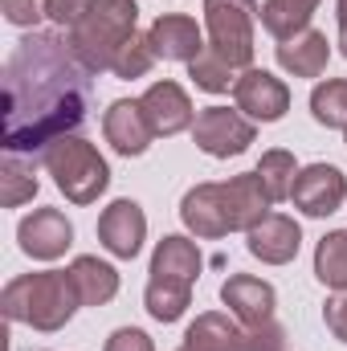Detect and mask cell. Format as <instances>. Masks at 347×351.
Returning <instances> with one entry per match:
<instances>
[{
    "mask_svg": "<svg viewBox=\"0 0 347 351\" xmlns=\"http://www.w3.org/2000/svg\"><path fill=\"white\" fill-rule=\"evenodd\" d=\"M344 143H347V131H344Z\"/></svg>",
    "mask_w": 347,
    "mask_h": 351,
    "instance_id": "d590c367",
    "label": "cell"
},
{
    "mask_svg": "<svg viewBox=\"0 0 347 351\" xmlns=\"http://www.w3.org/2000/svg\"><path fill=\"white\" fill-rule=\"evenodd\" d=\"M37 172H33V164H25L21 156H4V164H0V204L4 208H21L25 200H33L37 196Z\"/></svg>",
    "mask_w": 347,
    "mask_h": 351,
    "instance_id": "d4e9b609",
    "label": "cell"
},
{
    "mask_svg": "<svg viewBox=\"0 0 347 351\" xmlns=\"http://www.w3.org/2000/svg\"><path fill=\"white\" fill-rule=\"evenodd\" d=\"M233 102H237V110H241L246 119H254V123H278V119H286V110H290V86H286L282 78H274L270 70L250 66V70H241L237 82H233Z\"/></svg>",
    "mask_w": 347,
    "mask_h": 351,
    "instance_id": "8fae6325",
    "label": "cell"
},
{
    "mask_svg": "<svg viewBox=\"0 0 347 351\" xmlns=\"http://www.w3.org/2000/svg\"><path fill=\"white\" fill-rule=\"evenodd\" d=\"M98 241L110 258L119 262H135L143 241H147V217H143V204L123 196V200H110L98 217Z\"/></svg>",
    "mask_w": 347,
    "mask_h": 351,
    "instance_id": "52a82bcc",
    "label": "cell"
},
{
    "mask_svg": "<svg viewBox=\"0 0 347 351\" xmlns=\"http://www.w3.org/2000/svg\"><path fill=\"white\" fill-rule=\"evenodd\" d=\"M41 164L45 172L53 176L58 192L70 200V204H94L106 188H110V168L106 160L98 156V147L78 139V135H66L58 143H49L41 152Z\"/></svg>",
    "mask_w": 347,
    "mask_h": 351,
    "instance_id": "277c9868",
    "label": "cell"
},
{
    "mask_svg": "<svg viewBox=\"0 0 347 351\" xmlns=\"http://www.w3.org/2000/svg\"><path fill=\"white\" fill-rule=\"evenodd\" d=\"M90 4H94V0H49V21L70 33V29L90 12Z\"/></svg>",
    "mask_w": 347,
    "mask_h": 351,
    "instance_id": "1f68e13d",
    "label": "cell"
},
{
    "mask_svg": "<svg viewBox=\"0 0 347 351\" xmlns=\"http://www.w3.org/2000/svg\"><path fill=\"white\" fill-rule=\"evenodd\" d=\"M323 323H327V331L347 343V290H339L335 298H327V306H323Z\"/></svg>",
    "mask_w": 347,
    "mask_h": 351,
    "instance_id": "836d02e7",
    "label": "cell"
},
{
    "mask_svg": "<svg viewBox=\"0 0 347 351\" xmlns=\"http://www.w3.org/2000/svg\"><path fill=\"white\" fill-rule=\"evenodd\" d=\"M188 351H246V327L221 311H204L184 331Z\"/></svg>",
    "mask_w": 347,
    "mask_h": 351,
    "instance_id": "ffe728a7",
    "label": "cell"
},
{
    "mask_svg": "<svg viewBox=\"0 0 347 351\" xmlns=\"http://www.w3.org/2000/svg\"><path fill=\"white\" fill-rule=\"evenodd\" d=\"M327 62H331V45H327V33L319 29H302L298 37L278 41V66L290 78H319Z\"/></svg>",
    "mask_w": 347,
    "mask_h": 351,
    "instance_id": "d6986e66",
    "label": "cell"
},
{
    "mask_svg": "<svg viewBox=\"0 0 347 351\" xmlns=\"http://www.w3.org/2000/svg\"><path fill=\"white\" fill-rule=\"evenodd\" d=\"M246 327V351H282L286 348V331L278 319L265 323H241Z\"/></svg>",
    "mask_w": 347,
    "mask_h": 351,
    "instance_id": "4dcf8cb0",
    "label": "cell"
},
{
    "mask_svg": "<svg viewBox=\"0 0 347 351\" xmlns=\"http://www.w3.org/2000/svg\"><path fill=\"white\" fill-rule=\"evenodd\" d=\"M180 351H188V348H180Z\"/></svg>",
    "mask_w": 347,
    "mask_h": 351,
    "instance_id": "8d00e7d4",
    "label": "cell"
},
{
    "mask_svg": "<svg viewBox=\"0 0 347 351\" xmlns=\"http://www.w3.org/2000/svg\"><path fill=\"white\" fill-rule=\"evenodd\" d=\"M246 250L261 265H286V262H294L298 250H302V229H298L294 217L270 213V217H261L258 225L246 233Z\"/></svg>",
    "mask_w": 347,
    "mask_h": 351,
    "instance_id": "5bb4252c",
    "label": "cell"
},
{
    "mask_svg": "<svg viewBox=\"0 0 347 351\" xmlns=\"http://www.w3.org/2000/svg\"><path fill=\"white\" fill-rule=\"evenodd\" d=\"M102 351H156V343L139 327H119V331H110V339H106Z\"/></svg>",
    "mask_w": 347,
    "mask_h": 351,
    "instance_id": "d6a6232c",
    "label": "cell"
},
{
    "mask_svg": "<svg viewBox=\"0 0 347 351\" xmlns=\"http://www.w3.org/2000/svg\"><path fill=\"white\" fill-rule=\"evenodd\" d=\"M315 8H319V0H265L261 4V29L274 41H290L302 29H311Z\"/></svg>",
    "mask_w": 347,
    "mask_h": 351,
    "instance_id": "7402d4cb",
    "label": "cell"
},
{
    "mask_svg": "<svg viewBox=\"0 0 347 351\" xmlns=\"http://www.w3.org/2000/svg\"><path fill=\"white\" fill-rule=\"evenodd\" d=\"M188 78L196 82V90H204V94H225V90H233V82H237V70L225 58H217L213 49H204L196 62H188Z\"/></svg>",
    "mask_w": 347,
    "mask_h": 351,
    "instance_id": "f1b7e54d",
    "label": "cell"
},
{
    "mask_svg": "<svg viewBox=\"0 0 347 351\" xmlns=\"http://www.w3.org/2000/svg\"><path fill=\"white\" fill-rule=\"evenodd\" d=\"M102 135H106V143L119 152V156H143L147 147H152V139H156V131H152V123H147V114H143V106H139V98H115L110 106H106V114H102Z\"/></svg>",
    "mask_w": 347,
    "mask_h": 351,
    "instance_id": "4fadbf2b",
    "label": "cell"
},
{
    "mask_svg": "<svg viewBox=\"0 0 347 351\" xmlns=\"http://www.w3.org/2000/svg\"><path fill=\"white\" fill-rule=\"evenodd\" d=\"M143 306H147V315H152L156 323H176V319H184V311L192 306V290L168 286V282H147Z\"/></svg>",
    "mask_w": 347,
    "mask_h": 351,
    "instance_id": "4316f807",
    "label": "cell"
},
{
    "mask_svg": "<svg viewBox=\"0 0 347 351\" xmlns=\"http://www.w3.org/2000/svg\"><path fill=\"white\" fill-rule=\"evenodd\" d=\"M200 278V250L192 237L184 233H168L156 254H152V282H168V286H184L192 290Z\"/></svg>",
    "mask_w": 347,
    "mask_h": 351,
    "instance_id": "e0dca14e",
    "label": "cell"
},
{
    "mask_svg": "<svg viewBox=\"0 0 347 351\" xmlns=\"http://www.w3.org/2000/svg\"><path fill=\"white\" fill-rule=\"evenodd\" d=\"M180 221L200 241H217V237L237 233L229 200H225V184H196V188H188L184 200H180Z\"/></svg>",
    "mask_w": 347,
    "mask_h": 351,
    "instance_id": "30bf717a",
    "label": "cell"
},
{
    "mask_svg": "<svg viewBox=\"0 0 347 351\" xmlns=\"http://www.w3.org/2000/svg\"><path fill=\"white\" fill-rule=\"evenodd\" d=\"M225 200H229V213H233V229L237 233H250L261 217L274 213V200L265 192L258 172H241L225 180Z\"/></svg>",
    "mask_w": 347,
    "mask_h": 351,
    "instance_id": "ac0fdd59",
    "label": "cell"
},
{
    "mask_svg": "<svg viewBox=\"0 0 347 351\" xmlns=\"http://www.w3.org/2000/svg\"><path fill=\"white\" fill-rule=\"evenodd\" d=\"M254 139H258V127H254V119H246L241 110H229V106H204V110H196L192 143H196L204 156L229 160V156L250 152Z\"/></svg>",
    "mask_w": 347,
    "mask_h": 351,
    "instance_id": "8992f818",
    "label": "cell"
},
{
    "mask_svg": "<svg viewBox=\"0 0 347 351\" xmlns=\"http://www.w3.org/2000/svg\"><path fill=\"white\" fill-rule=\"evenodd\" d=\"M0 306H4L8 323H25L33 331L53 335L74 319V311L82 302H78V290L66 269H37V274L12 278L0 294Z\"/></svg>",
    "mask_w": 347,
    "mask_h": 351,
    "instance_id": "7a4b0ae2",
    "label": "cell"
},
{
    "mask_svg": "<svg viewBox=\"0 0 347 351\" xmlns=\"http://www.w3.org/2000/svg\"><path fill=\"white\" fill-rule=\"evenodd\" d=\"M74 290H78V302L82 306H106L115 294H119V269L110 262H98L94 254H82L66 265Z\"/></svg>",
    "mask_w": 347,
    "mask_h": 351,
    "instance_id": "44dd1931",
    "label": "cell"
},
{
    "mask_svg": "<svg viewBox=\"0 0 347 351\" xmlns=\"http://www.w3.org/2000/svg\"><path fill=\"white\" fill-rule=\"evenodd\" d=\"M315 278L327 290H347V229H331L315 245Z\"/></svg>",
    "mask_w": 347,
    "mask_h": 351,
    "instance_id": "603a6c76",
    "label": "cell"
},
{
    "mask_svg": "<svg viewBox=\"0 0 347 351\" xmlns=\"http://www.w3.org/2000/svg\"><path fill=\"white\" fill-rule=\"evenodd\" d=\"M16 241H21L25 258H33V262H58L74 245V225H70V217L62 208H33L29 217H21Z\"/></svg>",
    "mask_w": 347,
    "mask_h": 351,
    "instance_id": "ba28073f",
    "label": "cell"
},
{
    "mask_svg": "<svg viewBox=\"0 0 347 351\" xmlns=\"http://www.w3.org/2000/svg\"><path fill=\"white\" fill-rule=\"evenodd\" d=\"M261 176V184H265V192H270V200L278 204V200H290V188H294V176H298V164H294V156L286 152V147H274V152H265L261 156V164L254 168Z\"/></svg>",
    "mask_w": 347,
    "mask_h": 351,
    "instance_id": "484cf974",
    "label": "cell"
},
{
    "mask_svg": "<svg viewBox=\"0 0 347 351\" xmlns=\"http://www.w3.org/2000/svg\"><path fill=\"white\" fill-rule=\"evenodd\" d=\"M90 106V74L62 33H25L4 58V152H45L74 135Z\"/></svg>",
    "mask_w": 347,
    "mask_h": 351,
    "instance_id": "6da1fadb",
    "label": "cell"
},
{
    "mask_svg": "<svg viewBox=\"0 0 347 351\" xmlns=\"http://www.w3.org/2000/svg\"><path fill=\"white\" fill-rule=\"evenodd\" d=\"M0 12H4L8 25L33 33V29L49 16V0H0Z\"/></svg>",
    "mask_w": 347,
    "mask_h": 351,
    "instance_id": "f546056e",
    "label": "cell"
},
{
    "mask_svg": "<svg viewBox=\"0 0 347 351\" xmlns=\"http://www.w3.org/2000/svg\"><path fill=\"white\" fill-rule=\"evenodd\" d=\"M311 114L327 131H347V78H327L311 90Z\"/></svg>",
    "mask_w": 347,
    "mask_h": 351,
    "instance_id": "cb8c5ba5",
    "label": "cell"
},
{
    "mask_svg": "<svg viewBox=\"0 0 347 351\" xmlns=\"http://www.w3.org/2000/svg\"><path fill=\"white\" fill-rule=\"evenodd\" d=\"M221 302L233 311L237 323H265V319H274L278 294L270 282H261L254 274H229L221 286Z\"/></svg>",
    "mask_w": 347,
    "mask_h": 351,
    "instance_id": "2e32d148",
    "label": "cell"
},
{
    "mask_svg": "<svg viewBox=\"0 0 347 351\" xmlns=\"http://www.w3.org/2000/svg\"><path fill=\"white\" fill-rule=\"evenodd\" d=\"M335 21H339V53L347 58V0L335 4Z\"/></svg>",
    "mask_w": 347,
    "mask_h": 351,
    "instance_id": "e575fe53",
    "label": "cell"
},
{
    "mask_svg": "<svg viewBox=\"0 0 347 351\" xmlns=\"http://www.w3.org/2000/svg\"><path fill=\"white\" fill-rule=\"evenodd\" d=\"M290 200L302 217H331L347 200V176L335 164H307L294 176Z\"/></svg>",
    "mask_w": 347,
    "mask_h": 351,
    "instance_id": "9c48e42d",
    "label": "cell"
},
{
    "mask_svg": "<svg viewBox=\"0 0 347 351\" xmlns=\"http://www.w3.org/2000/svg\"><path fill=\"white\" fill-rule=\"evenodd\" d=\"M139 25V4L135 0H94L90 12L66 33L74 58L86 66V74H110L115 53Z\"/></svg>",
    "mask_w": 347,
    "mask_h": 351,
    "instance_id": "3957f363",
    "label": "cell"
},
{
    "mask_svg": "<svg viewBox=\"0 0 347 351\" xmlns=\"http://www.w3.org/2000/svg\"><path fill=\"white\" fill-rule=\"evenodd\" d=\"M258 0H204V33L208 49L225 58L237 74L254 66V29H258Z\"/></svg>",
    "mask_w": 347,
    "mask_h": 351,
    "instance_id": "5b68a950",
    "label": "cell"
},
{
    "mask_svg": "<svg viewBox=\"0 0 347 351\" xmlns=\"http://www.w3.org/2000/svg\"><path fill=\"white\" fill-rule=\"evenodd\" d=\"M152 66H156V49H152L147 33H131V37L123 41V49L115 53L110 74H115V78H123V82H131V78H147V70H152Z\"/></svg>",
    "mask_w": 347,
    "mask_h": 351,
    "instance_id": "83f0119b",
    "label": "cell"
},
{
    "mask_svg": "<svg viewBox=\"0 0 347 351\" xmlns=\"http://www.w3.org/2000/svg\"><path fill=\"white\" fill-rule=\"evenodd\" d=\"M139 106H143L156 139H172L180 131H192V123H196V110H192L188 90L180 86V82H168V78L164 82H152L147 94L139 98Z\"/></svg>",
    "mask_w": 347,
    "mask_h": 351,
    "instance_id": "7c38bea8",
    "label": "cell"
},
{
    "mask_svg": "<svg viewBox=\"0 0 347 351\" xmlns=\"http://www.w3.org/2000/svg\"><path fill=\"white\" fill-rule=\"evenodd\" d=\"M147 41H152V49H156V58H164V62H196V58L208 49L204 29H200L192 16H184V12H164V16H156L152 29H147Z\"/></svg>",
    "mask_w": 347,
    "mask_h": 351,
    "instance_id": "9a60e30c",
    "label": "cell"
}]
</instances>
